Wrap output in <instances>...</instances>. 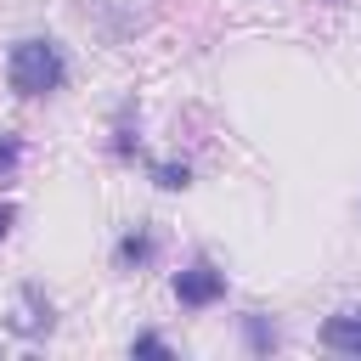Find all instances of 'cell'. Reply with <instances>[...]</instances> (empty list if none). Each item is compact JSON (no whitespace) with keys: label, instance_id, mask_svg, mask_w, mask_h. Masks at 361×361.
<instances>
[{"label":"cell","instance_id":"cell-1","mask_svg":"<svg viewBox=\"0 0 361 361\" xmlns=\"http://www.w3.org/2000/svg\"><path fill=\"white\" fill-rule=\"evenodd\" d=\"M6 73H11L17 96H51L68 79V62H62V51L51 39H17L11 56H6Z\"/></svg>","mask_w":361,"mask_h":361},{"label":"cell","instance_id":"cell-2","mask_svg":"<svg viewBox=\"0 0 361 361\" xmlns=\"http://www.w3.org/2000/svg\"><path fill=\"white\" fill-rule=\"evenodd\" d=\"M220 293H226V271H220V265H209V259H192L186 271H175V299H180V305L203 310V305H214Z\"/></svg>","mask_w":361,"mask_h":361},{"label":"cell","instance_id":"cell-3","mask_svg":"<svg viewBox=\"0 0 361 361\" xmlns=\"http://www.w3.org/2000/svg\"><path fill=\"white\" fill-rule=\"evenodd\" d=\"M322 344L338 350V355H361V305L327 316V322H322Z\"/></svg>","mask_w":361,"mask_h":361},{"label":"cell","instance_id":"cell-4","mask_svg":"<svg viewBox=\"0 0 361 361\" xmlns=\"http://www.w3.org/2000/svg\"><path fill=\"white\" fill-rule=\"evenodd\" d=\"M23 305H28V316H11V327L17 333H45L51 327V305L39 299V288H23Z\"/></svg>","mask_w":361,"mask_h":361},{"label":"cell","instance_id":"cell-5","mask_svg":"<svg viewBox=\"0 0 361 361\" xmlns=\"http://www.w3.org/2000/svg\"><path fill=\"white\" fill-rule=\"evenodd\" d=\"M152 248H158V243H152V231H130V237L118 243V265H147V259H152Z\"/></svg>","mask_w":361,"mask_h":361},{"label":"cell","instance_id":"cell-6","mask_svg":"<svg viewBox=\"0 0 361 361\" xmlns=\"http://www.w3.org/2000/svg\"><path fill=\"white\" fill-rule=\"evenodd\" d=\"M243 327H248V344L254 350H276V327H265V316H248Z\"/></svg>","mask_w":361,"mask_h":361},{"label":"cell","instance_id":"cell-7","mask_svg":"<svg viewBox=\"0 0 361 361\" xmlns=\"http://www.w3.org/2000/svg\"><path fill=\"white\" fill-rule=\"evenodd\" d=\"M152 175H158V186H169V192H175V186H186V164H158Z\"/></svg>","mask_w":361,"mask_h":361},{"label":"cell","instance_id":"cell-8","mask_svg":"<svg viewBox=\"0 0 361 361\" xmlns=\"http://www.w3.org/2000/svg\"><path fill=\"white\" fill-rule=\"evenodd\" d=\"M130 355H169V344H164L158 333H141V338L130 344Z\"/></svg>","mask_w":361,"mask_h":361},{"label":"cell","instance_id":"cell-9","mask_svg":"<svg viewBox=\"0 0 361 361\" xmlns=\"http://www.w3.org/2000/svg\"><path fill=\"white\" fill-rule=\"evenodd\" d=\"M17 158H23V147H17L11 135H0V175H11V169H17Z\"/></svg>","mask_w":361,"mask_h":361},{"label":"cell","instance_id":"cell-10","mask_svg":"<svg viewBox=\"0 0 361 361\" xmlns=\"http://www.w3.org/2000/svg\"><path fill=\"white\" fill-rule=\"evenodd\" d=\"M11 220H17V209H11V203H0V237L11 231Z\"/></svg>","mask_w":361,"mask_h":361}]
</instances>
